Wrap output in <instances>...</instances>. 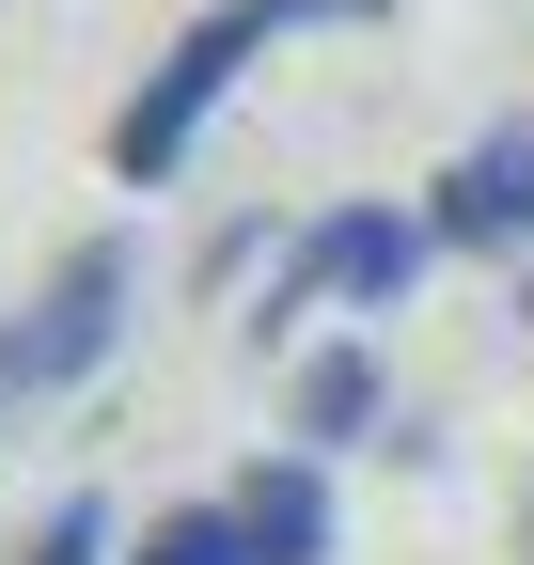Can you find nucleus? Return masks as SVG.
<instances>
[{
  "label": "nucleus",
  "mask_w": 534,
  "mask_h": 565,
  "mask_svg": "<svg viewBox=\"0 0 534 565\" xmlns=\"http://www.w3.org/2000/svg\"><path fill=\"white\" fill-rule=\"evenodd\" d=\"M314 550H330V487H314V456H252L221 503L142 519V550H126V565H314Z\"/></svg>",
  "instance_id": "nucleus-3"
},
{
  "label": "nucleus",
  "mask_w": 534,
  "mask_h": 565,
  "mask_svg": "<svg viewBox=\"0 0 534 565\" xmlns=\"http://www.w3.org/2000/svg\"><path fill=\"white\" fill-rule=\"evenodd\" d=\"M425 221H409V204H330V221L284 252V282H267V330H299V315H330V299H409V282H425Z\"/></svg>",
  "instance_id": "nucleus-4"
},
{
  "label": "nucleus",
  "mask_w": 534,
  "mask_h": 565,
  "mask_svg": "<svg viewBox=\"0 0 534 565\" xmlns=\"http://www.w3.org/2000/svg\"><path fill=\"white\" fill-rule=\"evenodd\" d=\"M362 17H393V0H221V17H189V32L142 63V95L110 110V173H126V189H173V158L205 141V110H221L284 32H362Z\"/></svg>",
  "instance_id": "nucleus-1"
},
{
  "label": "nucleus",
  "mask_w": 534,
  "mask_h": 565,
  "mask_svg": "<svg viewBox=\"0 0 534 565\" xmlns=\"http://www.w3.org/2000/svg\"><path fill=\"white\" fill-rule=\"evenodd\" d=\"M425 236H456V252H534V110L488 126L472 158L425 189Z\"/></svg>",
  "instance_id": "nucleus-5"
},
{
  "label": "nucleus",
  "mask_w": 534,
  "mask_h": 565,
  "mask_svg": "<svg viewBox=\"0 0 534 565\" xmlns=\"http://www.w3.org/2000/svg\"><path fill=\"white\" fill-rule=\"evenodd\" d=\"M362 424H377V362H362V345H314V362H299V456L362 440Z\"/></svg>",
  "instance_id": "nucleus-6"
},
{
  "label": "nucleus",
  "mask_w": 534,
  "mask_h": 565,
  "mask_svg": "<svg viewBox=\"0 0 534 565\" xmlns=\"http://www.w3.org/2000/svg\"><path fill=\"white\" fill-rule=\"evenodd\" d=\"M126 299H142V252H126V236H79L17 315H0V440H17L47 393H79L110 345H126Z\"/></svg>",
  "instance_id": "nucleus-2"
},
{
  "label": "nucleus",
  "mask_w": 534,
  "mask_h": 565,
  "mask_svg": "<svg viewBox=\"0 0 534 565\" xmlns=\"http://www.w3.org/2000/svg\"><path fill=\"white\" fill-rule=\"evenodd\" d=\"M32 565H110V519H95V503H47V534H32Z\"/></svg>",
  "instance_id": "nucleus-7"
},
{
  "label": "nucleus",
  "mask_w": 534,
  "mask_h": 565,
  "mask_svg": "<svg viewBox=\"0 0 534 565\" xmlns=\"http://www.w3.org/2000/svg\"><path fill=\"white\" fill-rule=\"evenodd\" d=\"M519 315H534V282H519Z\"/></svg>",
  "instance_id": "nucleus-8"
}]
</instances>
